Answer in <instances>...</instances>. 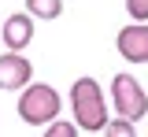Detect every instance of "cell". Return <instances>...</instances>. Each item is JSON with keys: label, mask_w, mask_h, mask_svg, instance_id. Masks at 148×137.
I'll list each match as a JSON object with an SVG mask.
<instances>
[{"label": "cell", "mask_w": 148, "mask_h": 137, "mask_svg": "<svg viewBox=\"0 0 148 137\" xmlns=\"http://www.w3.org/2000/svg\"><path fill=\"white\" fill-rule=\"evenodd\" d=\"M34 82V63L22 52H0V89L8 93H22Z\"/></svg>", "instance_id": "277c9868"}, {"label": "cell", "mask_w": 148, "mask_h": 137, "mask_svg": "<svg viewBox=\"0 0 148 137\" xmlns=\"http://www.w3.org/2000/svg\"><path fill=\"white\" fill-rule=\"evenodd\" d=\"M41 137H78V126H74L71 119H59V122H52V126H45Z\"/></svg>", "instance_id": "9c48e42d"}, {"label": "cell", "mask_w": 148, "mask_h": 137, "mask_svg": "<svg viewBox=\"0 0 148 137\" xmlns=\"http://www.w3.org/2000/svg\"><path fill=\"white\" fill-rule=\"evenodd\" d=\"M18 119L26 126H52L59 122V111H63V100L48 82H30L22 93H18V104H15Z\"/></svg>", "instance_id": "7a4b0ae2"}, {"label": "cell", "mask_w": 148, "mask_h": 137, "mask_svg": "<svg viewBox=\"0 0 148 137\" xmlns=\"http://www.w3.org/2000/svg\"><path fill=\"white\" fill-rule=\"evenodd\" d=\"M26 15L30 19H59L63 0H26Z\"/></svg>", "instance_id": "52a82bcc"}, {"label": "cell", "mask_w": 148, "mask_h": 137, "mask_svg": "<svg viewBox=\"0 0 148 137\" xmlns=\"http://www.w3.org/2000/svg\"><path fill=\"white\" fill-rule=\"evenodd\" d=\"M4 45H8V52H22L30 41H34V19L26 15V11H15V15H8L4 19Z\"/></svg>", "instance_id": "8992f818"}, {"label": "cell", "mask_w": 148, "mask_h": 137, "mask_svg": "<svg viewBox=\"0 0 148 137\" xmlns=\"http://www.w3.org/2000/svg\"><path fill=\"white\" fill-rule=\"evenodd\" d=\"M111 108H115V119H126V122H137L148 115V93L130 71L111 78Z\"/></svg>", "instance_id": "3957f363"}, {"label": "cell", "mask_w": 148, "mask_h": 137, "mask_svg": "<svg viewBox=\"0 0 148 137\" xmlns=\"http://www.w3.org/2000/svg\"><path fill=\"white\" fill-rule=\"evenodd\" d=\"M71 115L74 126L85 130V134H104L108 126V100H104V89L96 78H78L71 85Z\"/></svg>", "instance_id": "6da1fadb"}, {"label": "cell", "mask_w": 148, "mask_h": 137, "mask_svg": "<svg viewBox=\"0 0 148 137\" xmlns=\"http://www.w3.org/2000/svg\"><path fill=\"white\" fill-rule=\"evenodd\" d=\"M115 48L126 63H148V22H130L119 30Z\"/></svg>", "instance_id": "5b68a950"}, {"label": "cell", "mask_w": 148, "mask_h": 137, "mask_svg": "<svg viewBox=\"0 0 148 137\" xmlns=\"http://www.w3.org/2000/svg\"><path fill=\"white\" fill-rule=\"evenodd\" d=\"M126 11L133 22H148V0H126Z\"/></svg>", "instance_id": "30bf717a"}, {"label": "cell", "mask_w": 148, "mask_h": 137, "mask_svg": "<svg viewBox=\"0 0 148 137\" xmlns=\"http://www.w3.org/2000/svg\"><path fill=\"white\" fill-rule=\"evenodd\" d=\"M104 137H137V122H126V119H111L104 126Z\"/></svg>", "instance_id": "ba28073f"}]
</instances>
